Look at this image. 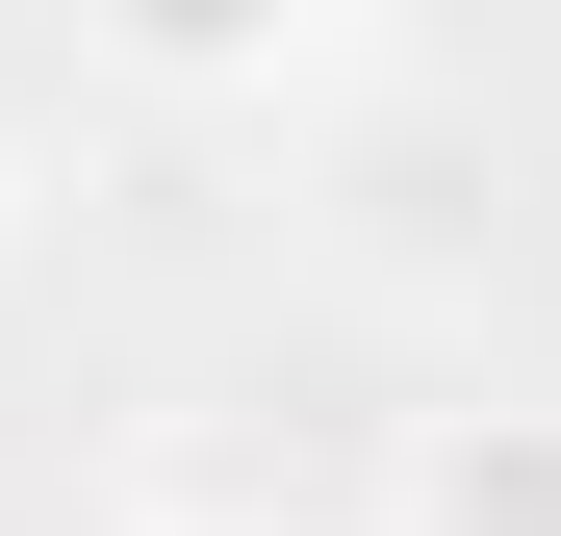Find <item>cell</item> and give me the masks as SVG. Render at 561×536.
Returning a JSON list of instances; mask_svg holds the SVG:
<instances>
[{
  "label": "cell",
  "instance_id": "6da1fadb",
  "mask_svg": "<svg viewBox=\"0 0 561 536\" xmlns=\"http://www.w3.org/2000/svg\"><path fill=\"white\" fill-rule=\"evenodd\" d=\"M383 536H561V384H459L383 434Z\"/></svg>",
  "mask_w": 561,
  "mask_h": 536
},
{
  "label": "cell",
  "instance_id": "7a4b0ae2",
  "mask_svg": "<svg viewBox=\"0 0 561 536\" xmlns=\"http://www.w3.org/2000/svg\"><path fill=\"white\" fill-rule=\"evenodd\" d=\"M77 77L205 103V128H280V103H357V77H409V52L383 26H77Z\"/></svg>",
  "mask_w": 561,
  "mask_h": 536
},
{
  "label": "cell",
  "instance_id": "3957f363",
  "mask_svg": "<svg viewBox=\"0 0 561 536\" xmlns=\"http://www.w3.org/2000/svg\"><path fill=\"white\" fill-rule=\"evenodd\" d=\"M128 536H280V511H128Z\"/></svg>",
  "mask_w": 561,
  "mask_h": 536
},
{
  "label": "cell",
  "instance_id": "277c9868",
  "mask_svg": "<svg viewBox=\"0 0 561 536\" xmlns=\"http://www.w3.org/2000/svg\"><path fill=\"white\" fill-rule=\"evenodd\" d=\"M0 230H26V153H0Z\"/></svg>",
  "mask_w": 561,
  "mask_h": 536
}]
</instances>
